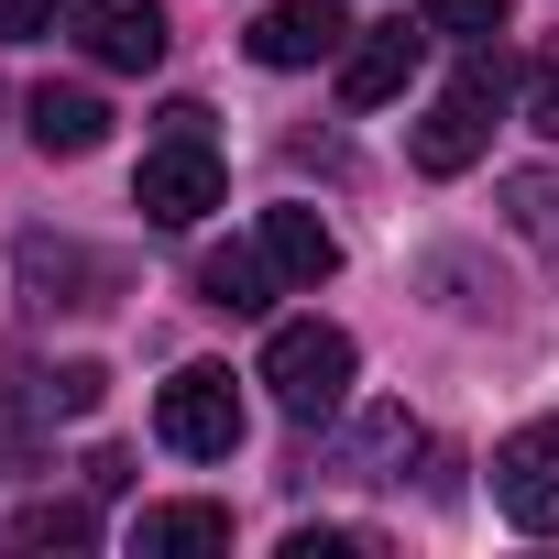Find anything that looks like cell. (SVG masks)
<instances>
[{
    "instance_id": "obj_1",
    "label": "cell",
    "mask_w": 559,
    "mask_h": 559,
    "mask_svg": "<svg viewBox=\"0 0 559 559\" xmlns=\"http://www.w3.org/2000/svg\"><path fill=\"white\" fill-rule=\"evenodd\" d=\"M352 330H330V319H286L263 341V384H274V406H286L297 428H319V417H341L352 406Z\"/></svg>"
},
{
    "instance_id": "obj_2",
    "label": "cell",
    "mask_w": 559,
    "mask_h": 559,
    "mask_svg": "<svg viewBox=\"0 0 559 559\" xmlns=\"http://www.w3.org/2000/svg\"><path fill=\"white\" fill-rule=\"evenodd\" d=\"M493 99H504V56L472 45V67H461V78L428 99V121H417V165H428V176H472L483 143H493Z\"/></svg>"
},
{
    "instance_id": "obj_3",
    "label": "cell",
    "mask_w": 559,
    "mask_h": 559,
    "mask_svg": "<svg viewBox=\"0 0 559 559\" xmlns=\"http://www.w3.org/2000/svg\"><path fill=\"white\" fill-rule=\"evenodd\" d=\"M219 154H209V132H165L154 154H143V176H132V209L154 219V230H198L209 209H219Z\"/></svg>"
},
{
    "instance_id": "obj_4",
    "label": "cell",
    "mask_w": 559,
    "mask_h": 559,
    "mask_svg": "<svg viewBox=\"0 0 559 559\" xmlns=\"http://www.w3.org/2000/svg\"><path fill=\"white\" fill-rule=\"evenodd\" d=\"M154 428H165L176 461H230V450H241V384H230L219 362H187V373L154 395Z\"/></svg>"
},
{
    "instance_id": "obj_5",
    "label": "cell",
    "mask_w": 559,
    "mask_h": 559,
    "mask_svg": "<svg viewBox=\"0 0 559 559\" xmlns=\"http://www.w3.org/2000/svg\"><path fill=\"white\" fill-rule=\"evenodd\" d=\"M493 504L515 526H548L559 515V417H526L504 450H493Z\"/></svg>"
},
{
    "instance_id": "obj_6",
    "label": "cell",
    "mask_w": 559,
    "mask_h": 559,
    "mask_svg": "<svg viewBox=\"0 0 559 559\" xmlns=\"http://www.w3.org/2000/svg\"><path fill=\"white\" fill-rule=\"evenodd\" d=\"M78 45L121 78L165 67V0H78Z\"/></svg>"
},
{
    "instance_id": "obj_7",
    "label": "cell",
    "mask_w": 559,
    "mask_h": 559,
    "mask_svg": "<svg viewBox=\"0 0 559 559\" xmlns=\"http://www.w3.org/2000/svg\"><path fill=\"white\" fill-rule=\"evenodd\" d=\"M341 34H352L341 0H263V23H252V67H319V56H341Z\"/></svg>"
},
{
    "instance_id": "obj_8",
    "label": "cell",
    "mask_w": 559,
    "mask_h": 559,
    "mask_svg": "<svg viewBox=\"0 0 559 559\" xmlns=\"http://www.w3.org/2000/svg\"><path fill=\"white\" fill-rule=\"evenodd\" d=\"M417 56H428V34H406V23H384V34H362V45L341 56V99H352V110H384V99H406V78H417Z\"/></svg>"
},
{
    "instance_id": "obj_9",
    "label": "cell",
    "mask_w": 559,
    "mask_h": 559,
    "mask_svg": "<svg viewBox=\"0 0 559 559\" xmlns=\"http://www.w3.org/2000/svg\"><path fill=\"white\" fill-rule=\"evenodd\" d=\"M263 252H274L286 286H330V274H341V241H330L319 209H263Z\"/></svg>"
},
{
    "instance_id": "obj_10",
    "label": "cell",
    "mask_w": 559,
    "mask_h": 559,
    "mask_svg": "<svg viewBox=\"0 0 559 559\" xmlns=\"http://www.w3.org/2000/svg\"><path fill=\"white\" fill-rule=\"evenodd\" d=\"M23 110H34V143H45V154H67V165L110 143V110H99V88H34Z\"/></svg>"
},
{
    "instance_id": "obj_11",
    "label": "cell",
    "mask_w": 559,
    "mask_h": 559,
    "mask_svg": "<svg viewBox=\"0 0 559 559\" xmlns=\"http://www.w3.org/2000/svg\"><path fill=\"white\" fill-rule=\"evenodd\" d=\"M274 286H286V274H274V252L252 241V252H209L198 263V297L219 308V319H263L274 308Z\"/></svg>"
},
{
    "instance_id": "obj_12",
    "label": "cell",
    "mask_w": 559,
    "mask_h": 559,
    "mask_svg": "<svg viewBox=\"0 0 559 559\" xmlns=\"http://www.w3.org/2000/svg\"><path fill=\"white\" fill-rule=\"evenodd\" d=\"M132 548H143V559H198V548H230V504H143Z\"/></svg>"
},
{
    "instance_id": "obj_13",
    "label": "cell",
    "mask_w": 559,
    "mask_h": 559,
    "mask_svg": "<svg viewBox=\"0 0 559 559\" xmlns=\"http://www.w3.org/2000/svg\"><path fill=\"white\" fill-rule=\"evenodd\" d=\"M88 537H99L88 504H23L12 515V548H88Z\"/></svg>"
},
{
    "instance_id": "obj_14",
    "label": "cell",
    "mask_w": 559,
    "mask_h": 559,
    "mask_svg": "<svg viewBox=\"0 0 559 559\" xmlns=\"http://www.w3.org/2000/svg\"><path fill=\"white\" fill-rule=\"evenodd\" d=\"M406 450H417V428H406L395 406H373V417H362V483H395Z\"/></svg>"
},
{
    "instance_id": "obj_15",
    "label": "cell",
    "mask_w": 559,
    "mask_h": 559,
    "mask_svg": "<svg viewBox=\"0 0 559 559\" xmlns=\"http://www.w3.org/2000/svg\"><path fill=\"white\" fill-rule=\"evenodd\" d=\"M515 0H428V34H461V45H493Z\"/></svg>"
},
{
    "instance_id": "obj_16",
    "label": "cell",
    "mask_w": 559,
    "mask_h": 559,
    "mask_svg": "<svg viewBox=\"0 0 559 559\" xmlns=\"http://www.w3.org/2000/svg\"><path fill=\"white\" fill-rule=\"evenodd\" d=\"M99 384H110L99 362H67V373L45 384V406H67V417H88V406H99Z\"/></svg>"
},
{
    "instance_id": "obj_17",
    "label": "cell",
    "mask_w": 559,
    "mask_h": 559,
    "mask_svg": "<svg viewBox=\"0 0 559 559\" xmlns=\"http://www.w3.org/2000/svg\"><path fill=\"white\" fill-rule=\"evenodd\" d=\"M56 12H67V0H0V45H34Z\"/></svg>"
},
{
    "instance_id": "obj_18",
    "label": "cell",
    "mask_w": 559,
    "mask_h": 559,
    "mask_svg": "<svg viewBox=\"0 0 559 559\" xmlns=\"http://www.w3.org/2000/svg\"><path fill=\"white\" fill-rule=\"evenodd\" d=\"M526 121L559 143V56H537V78H526Z\"/></svg>"
},
{
    "instance_id": "obj_19",
    "label": "cell",
    "mask_w": 559,
    "mask_h": 559,
    "mask_svg": "<svg viewBox=\"0 0 559 559\" xmlns=\"http://www.w3.org/2000/svg\"><path fill=\"white\" fill-rule=\"evenodd\" d=\"M341 548H373V537H352V526H297L286 537V559H341Z\"/></svg>"
}]
</instances>
